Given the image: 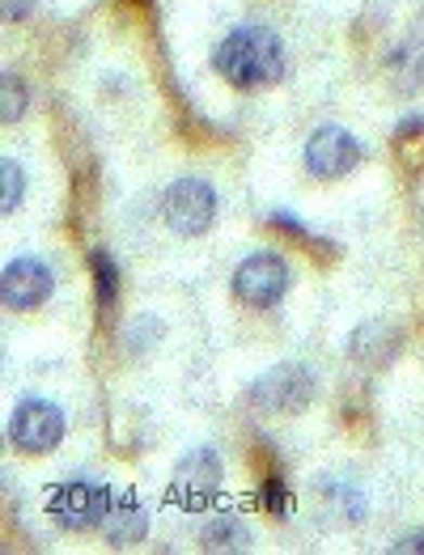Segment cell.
<instances>
[{"label": "cell", "mask_w": 424, "mask_h": 555, "mask_svg": "<svg viewBox=\"0 0 424 555\" xmlns=\"http://www.w3.org/2000/svg\"><path fill=\"white\" fill-rule=\"evenodd\" d=\"M22 111H26V86L9 73V77L0 81V119L13 124V119H22Z\"/></svg>", "instance_id": "obj_13"}, {"label": "cell", "mask_w": 424, "mask_h": 555, "mask_svg": "<svg viewBox=\"0 0 424 555\" xmlns=\"http://www.w3.org/2000/svg\"><path fill=\"white\" fill-rule=\"evenodd\" d=\"M35 13V0H0V17L4 22H22Z\"/></svg>", "instance_id": "obj_16"}, {"label": "cell", "mask_w": 424, "mask_h": 555, "mask_svg": "<svg viewBox=\"0 0 424 555\" xmlns=\"http://www.w3.org/2000/svg\"><path fill=\"white\" fill-rule=\"evenodd\" d=\"M221 479H226L221 454L208 450V446H200V450H191L188 459L175 466V496H179L188 509H200V505H208V501L217 496Z\"/></svg>", "instance_id": "obj_7"}, {"label": "cell", "mask_w": 424, "mask_h": 555, "mask_svg": "<svg viewBox=\"0 0 424 555\" xmlns=\"http://www.w3.org/2000/svg\"><path fill=\"white\" fill-rule=\"evenodd\" d=\"M90 268H94V288H98V306H115L119 301V272H115V259L94 250L90 255Z\"/></svg>", "instance_id": "obj_12"}, {"label": "cell", "mask_w": 424, "mask_h": 555, "mask_svg": "<svg viewBox=\"0 0 424 555\" xmlns=\"http://www.w3.org/2000/svg\"><path fill=\"white\" fill-rule=\"evenodd\" d=\"M51 288H55V280H51L48 263H39V259H13L4 268V276H0V301L9 310H22L26 314V310H39L48 301Z\"/></svg>", "instance_id": "obj_9"}, {"label": "cell", "mask_w": 424, "mask_h": 555, "mask_svg": "<svg viewBox=\"0 0 424 555\" xmlns=\"http://www.w3.org/2000/svg\"><path fill=\"white\" fill-rule=\"evenodd\" d=\"M357 162H361V144L344 128H319L306 140V170L314 179H344L348 170H357Z\"/></svg>", "instance_id": "obj_8"}, {"label": "cell", "mask_w": 424, "mask_h": 555, "mask_svg": "<svg viewBox=\"0 0 424 555\" xmlns=\"http://www.w3.org/2000/svg\"><path fill=\"white\" fill-rule=\"evenodd\" d=\"M204 552H246L250 547V530L237 517H217L204 526Z\"/></svg>", "instance_id": "obj_11"}, {"label": "cell", "mask_w": 424, "mask_h": 555, "mask_svg": "<svg viewBox=\"0 0 424 555\" xmlns=\"http://www.w3.org/2000/svg\"><path fill=\"white\" fill-rule=\"evenodd\" d=\"M106 509H111V492L98 488V483H86V479L60 483L55 496H51V517H55L64 530H73V534L102 526Z\"/></svg>", "instance_id": "obj_6"}, {"label": "cell", "mask_w": 424, "mask_h": 555, "mask_svg": "<svg viewBox=\"0 0 424 555\" xmlns=\"http://www.w3.org/2000/svg\"><path fill=\"white\" fill-rule=\"evenodd\" d=\"M217 73L237 90H259L284 77V43L264 26H242L217 47Z\"/></svg>", "instance_id": "obj_1"}, {"label": "cell", "mask_w": 424, "mask_h": 555, "mask_svg": "<svg viewBox=\"0 0 424 555\" xmlns=\"http://www.w3.org/2000/svg\"><path fill=\"white\" fill-rule=\"evenodd\" d=\"M64 437V412L43 399H26L9 420V441L22 454H51Z\"/></svg>", "instance_id": "obj_5"}, {"label": "cell", "mask_w": 424, "mask_h": 555, "mask_svg": "<svg viewBox=\"0 0 424 555\" xmlns=\"http://www.w3.org/2000/svg\"><path fill=\"white\" fill-rule=\"evenodd\" d=\"M162 217H166V225L175 233L200 237V233L213 225V217H217V191L204 183V179H179V183L166 191Z\"/></svg>", "instance_id": "obj_4"}, {"label": "cell", "mask_w": 424, "mask_h": 555, "mask_svg": "<svg viewBox=\"0 0 424 555\" xmlns=\"http://www.w3.org/2000/svg\"><path fill=\"white\" fill-rule=\"evenodd\" d=\"M264 505H268V513H288L293 509V501H288V492H284L281 479H272V483H264Z\"/></svg>", "instance_id": "obj_15"}, {"label": "cell", "mask_w": 424, "mask_h": 555, "mask_svg": "<svg viewBox=\"0 0 424 555\" xmlns=\"http://www.w3.org/2000/svg\"><path fill=\"white\" fill-rule=\"evenodd\" d=\"M395 552H424V534H412V539H399Z\"/></svg>", "instance_id": "obj_18"}, {"label": "cell", "mask_w": 424, "mask_h": 555, "mask_svg": "<svg viewBox=\"0 0 424 555\" xmlns=\"http://www.w3.org/2000/svg\"><path fill=\"white\" fill-rule=\"evenodd\" d=\"M284 288H288V263H284L281 255L259 250V255H250V259L237 263L234 293L242 306H250V310H268V306L281 301Z\"/></svg>", "instance_id": "obj_3"}, {"label": "cell", "mask_w": 424, "mask_h": 555, "mask_svg": "<svg viewBox=\"0 0 424 555\" xmlns=\"http://www.w3.org/2000/svg\"><path fill=\"white\" fill-rule=\"evenodd\" d=\"M0 179H4V212H13L22 204V166L17 162H4L0 166Z\"/></svg>", "instance_id": "obj_14"}, {"label": "cell", "mask_w": 424, "mask_h": 555, "mask_svg": "<svg viewBox=\"0 0 424 555\" xmlns=\"http://www.w3.org/2000/svg\"><path fill=\"white\" fill-rule=\"evenodd\" d=\"M144 530H149V513L137 496H124V501H111V509L102 517V534L111 547H132L141 543Z\"/></svg>", "instance_id": "obj_10"}, {"label": "cell", "mask_w": 424, "mask_h": 555, "mask_svg": "<svg viewBox=\"0 0 424 555\" xmlns=\"http://www.w3.org/2000/svg\"><path fill=\"white\" fill-rule=\"evenodd\" d=\"M310 399H314V373L306 365H277L250 386V403L259 412L297 416V412H306Z\"/></svg>", "instance_id": "obj_2"}, {"label": "cell", "mask_w": 424, "mask_h": 555, "mask_svg": "<svg viewBox=\"0 0 424 555\" xmlns=\"http://www.w3.org/2000/svg\"><path fill=\"white\" fill-rule=\"evenodd\" d=\"M272 225H277V230L297 233V237H310V233H306V225H297V221H293V217H284V212H272Z\"/></svg>", "instance_id": "obj_17"}]
</instances>
